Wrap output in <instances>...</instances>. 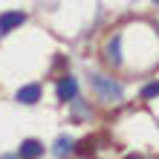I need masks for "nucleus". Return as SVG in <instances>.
<instances>
[{
    "mask_svg": "<svg viewBox=\"0 0 159 159\" xmlns=\"http://www.w3.org/2000/svg\"><path fill=\"white\" fill-rule=\"evenodd\" d=\"M156 3H159V0H156Z\"/></svg>",
    "mask_w": 159,
    "mask_h": 159,
    "instance_id": "obj_10",
    "label": "nucleus"
},
{
    "mask_svg": "<svg viewBox=\"0 0 159 159\" xmlns=\"http://www.w3.org/2000/svg\"><path fill=\"white\" fill-rule=\"evenodd\" d=\"M26 23V15L23 12H3L0 15V32L9 35L12 29H17V26H23Z\"/></svg>",
    "mask_w": 159,
    "mask_h": 159,
    "instance_id": "obj_3",
    "label": "nucleus"
},
{
    "mask_svg": "<svg viewBox=\"0 0 159 159\" xmlns=\"http://www.w3.org/2000/svg\"><path fill=\"white\" fill-rule=\"evenodd\" d=\"M67 153H72V139L70 136H58V139H55V145H52V156L55 159H64Z\"/></svg>",
    "mask_w": 159,
    "mask_h": 159,
    "instance_id": "obj_7",
    "label": "nucleus"
},
{
    "mask_svg": "<svg viewBox=\"0 0 159 159\" xmlns=\"http://www.w3.org/2000/svg\"><path fill=\"white\" fill-rule=\"evenodd\" d=\"M93 87L98 93V101H121V87L113 78H104V75H93Z\"/></svg>",
    "mask_w": 159,
    "mask_h": 159,
    "instance_id": "obj_1",
    "label": "nucleus"
},
{
    "mask_svg": "<svg viewBox=\"0 0 159 159\" xmlns=\"http://www.w3.org/2000/svg\"><path fill=\"white\" fill-rule=\"evenodd\" d=\"M15 98L20 101V104H35V101L41 98V84H26L15 93Z\"/></svg>",
    "mask_w": 159,
    "mask_h": 159,
    "instance_id": "obj_5",
    "label": "nucleus"
},
{
    "mask_svg": "<svg viewBox=\"0 0 159 159\" xmlns=\"http://www.w3.org/2000/svg\"><path fill=\"white\" fill-rule=\"evenodd\" d=\"M127 159H139V156H127Z\"/></svg>",
    "mask_w": 159,
    "mask_h": 159,
    "instance_id": "obj_9",
    "label": "nucleus"
},
{
    "mask_svg": "<svg viewBox=\"0 0 159 159\" xmlns=\"http://www.w3.org/2000/svg\"><path fill=\"white\" fill-rule=\"evenodd\" d=\"M75 93H78V84L72 75H64L58 81V101H72L75 98Z\"/></svg>",
    "mask_w": 159,
    "mask_h": 159,
    "instance_id": "obj_4",
    "label": "nucleus"
},
{
    "mask_svg": "<svg viewBox=\"0 0 159 159\" xmlns=\"http://www.w3.org/2000/svg\"><path fill=\"white\" fill-rule=\"evenodd\" d=\"M104 61L110 64V67H119L121 64V38L119 35H113V38L104 41Z\"/></svg>",
    "mask_w": 159,
    "mask_h": 159,
    "instance_id": "obj_2",
    "label": "nucleus"
},
{
    "mask_svg": "<svg viewBox=\"0 0 159 159\" xmlns=\"http://www.w3.org/2000/svg\"><path fill=\"white\" fill-rule=\"evenodd\" d=\"M41 153H43V145L38 142V139H26V142L17 148V156L20 159H38Z\"/></svg>",
    "mask_w": 159,
    "mask_h": 159,
    "instance_id": "obj_6",
    "label": "nucleus"
},
{
    "mask_svg": "<svg viewBox=\"0 0 159 159\" xmlns=\"http://www.w3.org/2000/svg\"><path fill=\"white\" fill-rule=\"evenodd\" d=\"M156 96H159V81L145 84V87H142V98H156Z\"/></svg>",
    "mask_w": 159,
    "mask_h": 159,
    "instance_id": "obj_8",
    "label": "nucleus"
}]
</instances>
